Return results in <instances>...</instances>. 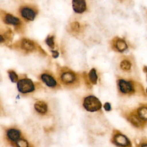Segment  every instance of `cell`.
Masks as SVG:
<instances>
[{
	"label": "cell",
	"mask_w": 147,
	"mask_h": 147,
	"mask_svg": "<svg viewBox=\"0 0 147 147\" xmlns=\"http://www.w3.org/2000/svg\"><path fill=\"white\" fill-rule=\"evenodd\" d=\"M41 79L42 82L48 87H53L56 86V81L51 75L49 74H44L41 75Z\"/></svg>",
	"instance_id": "cell-9"
},
{
	"label": "cell",
	"mask_w": 147,
	"mask_h": 147,
	"mask_svg": "<svg viewBox=\"0 0 147 147\" xmlns=\"http://www.w3.org/2000/svg\"><path fill=\"white\" fill-rule=\"evenodd\" d=\"M34 108L37 111L40 113H45L47 111V105L43 101H37L34 104Z\"/></svg>",
	"instance_id": "cell-14"
},
{
	"label": "cell",
	"mask_w": 147,
	"mask_h": 147,
	"mask_svg": "<svg viewBox=\"0 0 147 147\" xmlns=\"http://www.w3.org/2000/svg\"><path fill=\"white\" fill-rule=\"evenodd\" d=\"M131 67V63L128 60H123L120 63V68L125 71H129Z\"/></svg>",
	"instance_id": "cell-15"
},
{
	"label": "cell",
	"mask_w": 147,
	"mask_h": 147,
	"mask_svg": "<svg viewBox=\"0 0 147 147\" xmlns=\"http://www.w3.org/2000/svg\"><path fill=\"white\" fill-rule=\"evenodd\" d=\"M17 88L20 92L25 94L32 92L34 90V86L30 79H23L18 82Z\"/></svg>",
	"instance_id": "cell-3"
},
{
	"label": "cell",
	"mask_w": 147,
	"mask_h": 147,
	"mask_svg": "<svg viewBox=\"0 0 147 147\" xmlns=\"http://www.w3.org/2000/svg\"><path fill=\"white\" fill-rule=\"evenodd\" d=\"M17 145L18 147H28V143L24 139H20L17 141Z\"/></svg>",
	"instance_id": "cell-19"
},
{
	"label": "cell",
	"mask_w": 147,
	"mask_h": 147,
	"mask_svg": "<svg viewBox=\"0 0 147 147\" xmlns=\"http://www.w3.org/2000/svg\"><path fill=\"white\" fill-rule=\"evenodd\" d=\"M140 119L145 125H147V103L141 105L135 111Z\"/></svg>",
	"instance_id": "cell-6"
},
{
	"label": "cell",
	"mask_w": 147,
	"mask_h": 147,
	"mask_svg": "<svg viewBox=\"0 0 147 147\" xmlns=\"http://www.w3.org/2000/svg\"><path fill=\"white\" fill-rule=\"evenodd\" d=\"M61 79L64 83L69 84L73 83L75 81L76 76L75 74L71 71H66L61 75Z\"/></svg>",
	"instance_id": "cell-8"
},
{
	"label": "cell",
	"mask_w": 147,
	"mask_h": 147,
	"mask_svg": "<svg viewBox=\"0 0 147 147\" xmlns=\"http://www.w3.org/2000/svg\"><path fill=\"white\" fill-rule=\"evenodd\" d=\"M89 79L91 82L94 84H96L97 80H98V76L96 72V70L94 68H92L90 70L89 74H88Z\"/></svg>",
	"instance_id": "cell-16"
},
{
	"label": "cell",
	"mask_w": 147,
	"mask_h": 147,
	"mask_svg": "<svg viewBox=\"0 0 147 147\" xmlns=\"http://www.w3.org/2000/svg\"><path fill=\"white\" fill-rule=\"evenodd\" d=\"M114 142L117 145L121 147H128L131 145L128 138L121 133L117 134L114 136Z\"/></svg>",
	"instance_id": "cell-5"
},
{
	"label": "cell",
	"mask_w": 147,
	"mask_h": 147,
	"mask_svg": "<svg viewBox=\"0 0 147 147\" xmlns=\"http://www.w3.org/2000/svg\"><path fill=\"white\" fill-rule=\"evenodd\" d=\"M4 21L6 24L13 25H18L20 24V20L18 18L10 14H7L4 17Z\"/></svg>",
	"instance_id": "cell-13"
},
{
	"label": "cell",
	"mask_w": 147,
	"mask_h": 147,
	"mask_svg": "<svg viewBox=\"0 0 147 147\" xmlns=\"http://www.w3.org/2000/svg\"><path fill=\"white\" fill-rule=\"evenodd\" d=\"M72 8L75 13H83L86 10L85 0H72Z\"/></svg>",
	"instance_id": "cell-7"
},
{
	"label": "cell",
	"mask_w": 147,
	"mask_h": 147,
	"mask_svg": "<svg viewBox=\"0 0 147 147\" xmlns=\"http://www.w3.org/2000/svg\"><path fill=\"white\" fill-rule=\"evenodd\" d=\"M83 106L88 111H96L102 107V103L100 100L94 96L86 97L83 102Z\"/></svg>",
	"instance_id": "cell-1"
},
{
	"label": "cell",
	"mask_w": 147,
	"mask_h": 147,
	"mask_svg": "<svg viewBox=\"0 0 147 147\" xmlns=\"http://www.w3.org/2000/svg\"><path fill=\"white\" fill-rule=\"evenodd\" d=\"M46 44L49 46V48L53 49L55 47V42H54V37L53 36H48L45 39Z\"/></svg>",
	"instance_id": "cell-17"
},
{
	"label": "cell",
	"mask_w": 147,
	"mask_h": 147,
	"mask_svg": "<svg viewBox=\"0 0 147 147\" xmlns=\"http://www.w3.org/2000/svg\"><path fill=\"white\" fill-rule=\"evenodd\" d=\"M71 26V29L73 30H75V31L78 30L79 29V28H80L79 24L77 22H74L72 23Z\"/></svg>",
	"instance_id": "cell-20"
},
{
	"label": "cell",
	"mask_w": 147,
	"mask_h": 147,
	"mask_svg": "<svg viewBox=\"0 0 147 147\" xmlns=\"http://www.w3.org/2000/svg\"><path fill=\"white\" fill-rule=\"evenodd\" d=\"M118 87L119 91L124 94H131L136 92L135 84L131 81L119 79L118 80Z\"/></svg>",
	"instance_id": "cell-2"
},
{
	"label": "cell",
	"mask_w": 147,
	"mask_h": 147,
	"mask_svg": "<svg viewBox=\"0 0 147 147\" xmlns=\"http://www.w3.org/2000/svg\"><path fill=\"white\" fill-rule=\"evenodd\" d=\"M140 147H147V140L144 139L140 143Z\"/></svg>",
	"instance_id": "cell-21"
},
{
	"label": "cell",
	"mask_w": 147,
	"mask_h": 147,
	"mask_svg": "<svg viewBox=\"0 0 147 147\" xmlns=\"http://www.w3.org/2000/svg\"><path fill=\"white\" fill-rule=\"evenodd\" d=\"M7 136L12 141H17L20 139V132L15 129H10L7 132Z\"/></svg>",
	"instance_id": "cell-12"
},
{
	"label": "cell",
	"mask_w": 147,
	"mask_h": 147,
	"mask_svg": "<svg viewBox=\"0 0 147 147\" xmlns=\"http://www.w3.org/2000/svg\"><path fill=\"white\" fill-rule=\"evenodd\" d=\"M143 71L145 73H147V66L146 65H144V67H143Z\"/></svg>",
	"instance_id": "cell-24"
},
{
	"label": "cell",
	"mask_w": 147,
	"mask_h": 147,
	"mask_svg": "<svg viewBox=\"0 0 147 147\" xmlns=\"http://www.w3.org/2000/svg\"><path fill=\"white\" fill-rule=\"evenodd\" d=\"M52 56L54 58H57L59 55V53L57 51H52Z\"/></svg>",
	"instance_id": "cell-23"
},
{
	"label": "cell",
	"mask_w": 147,
	"mask_h": 147,
	"mask_svg": "<svg viewBox=\"0 0 147 147\" xmlns=\"http://www.w3.org/2000/svg\"><path fill=\"white\" fill-rule=\"evenodd\" d=\"M114 46L116 50L119 52H123L127 48V45L126 41L123 39L120 38H118L115 40Z\"/></svg>",
	"instance_id": "cell-11"
},
{
	"label": "cell",
	"mask_w": 147,
	"mask_h": 147,
	"mask_svg": "<svg viewBox=\"0 0 147 147\" xmlns=\"http://www.w3.org/2000/svg\"><path fill=\"white\" fill-rule=\"evenodd\" d=\"M9 76L12 82H17L18 81V76L16 73L13 71H9Z\"/></svg>",
	"instance_id": "cell-18"
},
{
	"label": "cell",
	"mask_w": 147,
	"mask_h": 147,
	"mask_svg": "<svg viewBox=\"0 0 147 147\" xmlns=\"http://www.w3.org/2000/svg\"><path fill=\"white\" fill-rule=\"evenodd\" d=\"M146 80H147V75H146Z\"/></svg>",
	"instance_id": "cell-26"
},
{
	"label": "cell",
	"mask_w": 147,
	"mask_h": 147,
	"mask_svg": "<svg viewBox=\"0 0 147 147\" xmlns=\"http://www.w3.org/2000/svg\"><path fill=\"white\" fill-rule=\"evenodd\" d=\"M104 108L106 110V111H110L111 110V105L109 103L107 102L105 104V106H104Z\"/></svg>",
	"instance_id": "cell-22"
},
{
	"label": "cell",
	"mask_w": 147,
	"mask_h": 147,
	"mask_svg": "<svg viewBox=\"0 0 147 147\" xmlns=\"http://www.w3.org/2000/svg\"><path fill=\"white\" fill-rule=\"evenodd\" d=\"M146 94H147V88H146Z\"/></svg>",
	"instance_id": "cell-25"
},
{
	"label": "cell",
	"mask_w": 147,
	"mask_h": 147,
	"mask_svg": "<svg viewBox=\"0 0 147 147\" xmlns=\"http://www.w3.org/2000/svg\"><path fill=\"white\" fill-rule=\"evenodd\" d=\"M21 16L28 21H33L36 17V12L30 7H22L20 10Z\"/></svg>",
	"instance_id": "cell-4"
},
{
	"label": "cell",
	"mask_w": 147,
	"mask_h": 147,
	"mask_svg": "<svg viewBox=\"0 0 147 147\" xmlns=\"http://www.w3.org/2000/svg\"><path fill=\"white\" fill-rule=\"evenodd\" d=\"M21 47L26 51H32L34 49V44L29 39L23 38L21 41Z\"/></svg>",
	"instance_id": "cell-10"
}]
</instances>
